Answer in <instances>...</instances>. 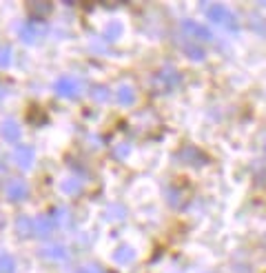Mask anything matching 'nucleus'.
Segmentation results:
<instances>
[{
    "label": "nucleus",
    "instance_id": "obj_1",
    "mask_svg": "<svg viewBox=\"0 0 266 273\" xmlns=\"http://www.w3.org/2000/svg\"><path fill=\"white\" fill-rule=\"evenodd\" d=\"M202 9L207 11V16H209V20H213V22H218V25L222 27H226V29H231V31H235L237 29V22H235V16L231 14L226 7H222V5H202Z\"/></svg>",
    "mask_w": 266,
    "mask_h": 273
},
{
    "label": "nucleus",
    "instance_id": "obj_2",
    "mask_svg": "<svg viewBox=\"0 0 266 273\" xmlns=\"http://www.w3.org/2000/svg\"><path fill=\"white\" fill-rule=\"evenodd\" d=\"M80 80H76V78H60L58 82H55V93L62 98H76L78 93H80Z\"/></svg>",
    "mask_w": 266,
    "mask_h": 273
},
{
    "label": "nucleus",
    "instance_id": "obj_3",
    "mask_svg": "<svg viewBox=\"0 0 266 273\" xmlns=\"http://www.w3.org/2000/svg\"><path fill=\"white\" fill-rule=\"evenodd\" d=\"M40 255L51 260V262H62V260L69 258V251H66L62 244H44L40 249Z\"/></svg>",
    "mask_w": 266,
    "mask_h": 273
},
{
    "label": "nucleus",
    "instance_id": "obj_4",
    "mask_svg": "<svg viewBox=\"0 0 266 273\" xmlns=\"http://www.w3.org/2000/svg\"><path fill=\"white\" fill-rule=\"evenodd\" d=\"M33 160H36V155H33V149L31 147H18V149H16L14 162L18 165L20 169H31Z\"/></svg>",
    "mask_w": 266,
    "mask_h": 273
},
{
    "label": "nucleus",
    "instance_id": "obj_5",
    "mask_svg": "<svg viewBox=\"0 0 266 273\" xmlns=\"http://www.w3.org/2000/svg\"><path fill=\"white\" fill-rule=\"evenodd\" d=\"M182 29H184L188 36L200 38V40H213V33H211L207 27L197 25V22H193V20H184V22H182Z\"/></svg>",
    "mask_w": 266,
    "mask_h": 273
},
{
    "label": "nucleus",
    "instance_id": "obj_6",
    "mask_svg": "<svg viewBox=\"0 0 266 273\" xmlns=\"http://www.w3.org/2000/svg\"><path fill=\"white\" fill-rule=\"evenodd\" d=\"M158 80L164 82V89H173L180 85V74H177L173 67H162V71L158 74Z\"/></svg>",
    "mask_w": 266,
    "mask_h": 273
},
{
    "label": "nucleus",
    "instance_id": "obj_7",
    "mask_svg": "<svg viewBox=\"0 0 266 273\" xmlns=\"http://www.w3.org/2000/svg\"><path fill=\"white\" fill-rule=\"evenodd\" d=\"M7 198L14 200V202H18V200L27 198V185L22 180H11L7 185Z\"/></svg>",
    "mask_w": 266,
    "mask_h": 273
},
{
    "label": "nucleus",
    "instance_id": "obj_8",
    "mask_svg": "<svg viewBox=\"0 0 266 273\" xmlns=\"http://www.w3.org/2000/svg\"><path fill=\"white\" fill-rule=\"evenodd\" d=\"M3 138L7 142H18L20 140V125L16 120H5L3 122Z\"/></svg>",
    "mask_w": 266,
    "mask_h": 273
},
{
    "label": "nucleus",
    "instance_id": "obj_9",
    "mask_svg": "<svg viewBox=\"0 0 266 273\" xmlns=\"http://www.w3.org/2000/svg\"><path fill=\"white\" fill-rule=\"evenodd\" d=\"M133 258H136V251H133L131 244H120L113 253V260L118 264H129V262H133Z\"/></svg>",
    "mask_w": 266,
    "mask_h": 273
},
{
    "label": "nucleus",
    "instance_id": "obj_10",
    "mask_svg": "<svg viewBox=\"0 0 266 273\" xmlns=\"http://www.w3.org/2000/svg\"><path fill=\"white\" fill-rule=\"evenodd\" d=\"M115 100H118L120 104H131L133 100H136V91H133L131 85H120L118 89H115Z\"/></svg>",
    "mask_w": 266,
    "mask_h": 273
},
{
    "label": "nucleus",
    "instance_id": "obj_11",
    "mask_svg": "<svg viewBox=\"0 0 266 273\" xmlns=\"http://www.w3.org/2000/svg\"><path fill=\"white\" fill-rule=\"evenodd\" d=\"M55 229V225H53V220L51 218H36L33 220V233H38V236H49Z\"/></svg>",
    "mask_w": 266,
    "mask_h": 273
},
{
    "label": "nucleus",
    "instance_id": "obj_12",
    "mask_svg": "<svg viewBox=\"0 0 266 273\" xmlns=\"http://www.w3.org/2000/svg\"><path fill=\"white\" fill-rule=\"evenodd\" d=\"M42 31H38L33 25H22L20 27V40L22 42H36L38 38H40Z\"/></svg>",
    "mask_w": 266,
    "mask_h": 273
},
{
    "label": "nucleus",
    "instance_id": "obj_13",
    "mask_svg": "<svg viewBox=\"0 0 266 273\" xmlns=\"http://www.w3.org/2000/svg\"><path fill=\"white\" fill-rule=\"evenodd\" d=\"M80 180L78 178H64L62 182H60V189H62L64 193H69V196H74V193H78L80 191Z\"/></svg>",
    "mask_w": 266,
    "mask_h": 273
},
{
    "label": "nucleus",
    "instance_id": "obj_14",
    "mask_svg": "<svg viewBox=\"0 0 266 273\" xmlns=\"http://www.w3.org/2000/svg\"><path fill=\"white\" fill-rule=\"evenodd\" d=\"M16 227H18V233H20V236H31V233H33V220L25 218V215L16 220Z\"/></svg>",
    "mask_w": 266,
    "mask_h": 273
},
{
    "label": "nucleus",
    "instance_id": "obj_15",
    "mask_svg": "<svg viewBox=\"0 0 266 273\" xmlns=\"http://www.w3.org/2000/svg\"><path fill=\"white\" fill-rule=\"evenodd\" d=\"M184 53H186L191 60H204V58H207V51H204V49H200L197 44H186V47H184Z\"/></svg>",
    "mask_w": 266,
    "mask_h": 273
},
{
    "label": "nucleus",
    "instance_id": "obj_16",
    "mask_svg": "<svg viewBox=\"0 0 266 273\" xmlns=\"http://www.w3.org/2000/svg\"><path fill=\"white\" fill-rule=\"evenodd\" d=\"M49 9H51V5H49V3H29V5H27V11H36L33 16H38V18L47 16Z\"/></svg>",
    "mask_w": 266,
    "mask_h": 273
},
{
    "label": "nucleus",
    "instance_id": "obj_17",
    "mask_svg": "<svg viewBox=\"0 0 266 273\" xmlns=\"http://www.w3.org/2000/svg\"><path fill=\"white\" fill-rule=\"evenodd\" d=\"M91 96H93V100H98V102H107L111 93H109V89L104 85H98V87L91 89Z\"/></svg>",
    "mask_w": 266,
    "mask_h": 273
},
{
    "label": "nucleus",
    "instance_id": "obj_18",
    "mask_svg": "<svg viewBox=\"0 0 266 273\" xmlns=\"http://www.w3.org/2000/svg\"><path fill=\"white\" fill-rule=\"evenodd\" d=\"M14 258L7 253H0V273H14Z\"/></svg>",
    "mask_w": 266,
    "mask_h": 273
},
{
    "label": "nucleus",
    "instance_id": "obj_19",
    "mask_svg": "<svg viewBox=\"0 0 266 273\" xmlns=\"http://www.w3.org/2000/svg\"><path fill=\"white\" fill-rule=\"evenodd\" d=\"M51 220H53L55 227H60V225H66V222H69V215H66L64 209H55V213L51 215Z\"/></svg>",
    "mask_w": 266,
    "mask_h": 273
},
{
    "label": "nucleus",
    "instance_id": "obj_20",
    "mask_svg": "<svg viewBox=\"0 0 266 273\" xmlns=\"http://www.w3.org/2000/svg\"><path fill=\"white\" fill-rule=\"evenodd\" d=\"M11 63V49L9 47H0V69L9 67Z\"/></svg>",
    "mask_w": 266,
    "mask_h": 273
},
{
    "label": "nucleus",
    "instance_id": "obj_21",
    "mask_svg": "<svg viewBox=\"0 0 266 273\" xmlns=\"http://www.w3.org/2000/svg\"><path fill=\"white\" fill-rule=\"evenodd\" d=\"M186 153H191V155H182V158L188 160V162H193V165H202V162H204L202 158H195V155H202V153L197 151V149H186Z\"/></svg>",
    "mask_w": 266,
    "mask_h": 273
},
{
    "label": "nucleus",
    "instance_id": "obj_22",
    "mask_svg": "<svg viewBox=\"0 0 266 273\" xmlns=\"http://www.w3.org/2000/svg\"><path fill=\"white\" fill-rule=\"evenodd\" d=\"M113 153H115V155H118V158H120V160H124V158H126V155H129V153H131V147H129V144H118V147H115V149H113Z\"/></svg>",
    "mask_w": 266,
    "mask_h": 273
},
{
    "label": "nucleus",
    "instance_id": "obj_23",
    "mask_svg": "<svg viewBox=\"0 0 266 273\" xmlns=\"http://www.w3.org/2000/svg\"><path fill=\"white\" fill-rule=\"evenodd\" d=\"M118 36H120V25H111L109 31H107V38L113 40V38H118Z\"/></svg>",
    "mask_w": 266,
    "mask_h": 273
},
{
    "label": "nucleus",
    "instance_id": "obj_24",
    "mask_svg": "<svg viewBox=\"0 0 266 273\" xmlns=\"http://www.w3.org/2000/svg\"><path fill=\"white\" fill-rule=\"evenodd\" d=\"M78 273H100V269H98V264H85V266H80Z\"/></svg>",
    "mask_w": 266,
    "mask_h": 273
},
{
    "label": "nucleus",
    "instance_id": "obj_25",
    "mask_svg": "<svg viewBox=\"0 0 266 273\" xmlns=\"http://www.w3.org/2000/svg\"><path fill=\"white\" fill-rule=\"evenodd\" d=\"M5 96V91H3V89H0V98H3Z\"/></svg>",
    "mask_w": 266,
    "mask_h": 273
}]
</instances>
